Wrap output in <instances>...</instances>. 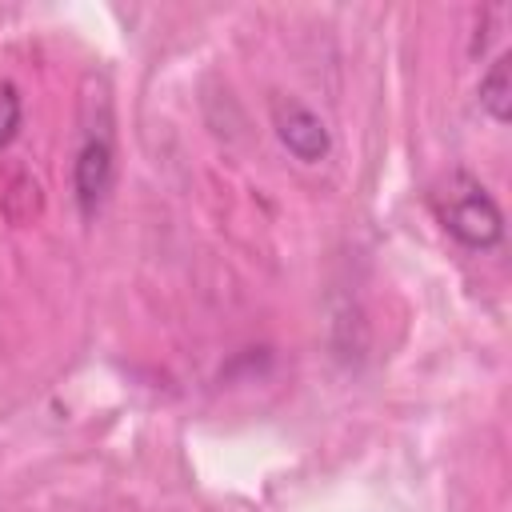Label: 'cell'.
<instances>
[{"label":"cell","mask_w":512,"mask_h":512,"mask_svg":"<svg viewBox=\"0 0 512 512\" xmlns=\"http://www.w3.org/2000/svg\"><path fill=\"white\" fill-rule=\"evenodd\" d=\"M432 212L436 220L468 248H492L504 232V216L496 200L484 192V184L468 172H452L448 180L436 184L432 192Z\"/></svg>","instance_id":"obj_1"},{"label":"cell","mask_w":512,"mask_h":512,"mask_svg":"<svg viewBox=\"0 0 512 512\" xmlns=\"http://www.w3.org/2000/svg\"><path fill=\"white\" fill-rule=\"evenodd\" d=\"M272 124H276V136L284 140V148L296 152L300 160H320L332 148L324 120L312 108H304L300 100H292V96H276L272 100Z\"/></svg>","instance_id":"obj_2"},{"label":"cell","mask_w":512,"mask_h":512,"mask_svg":"<svg viewBox=\"0 0 512 512\" xmlns=\"http://www.w3.org/2000/svg\"><path fill=\"white\" fill-rule=\"evenodd\" d=\"M112 140L108 132H88L80 152H76V200H80V212L92 216L100 208V200L108 196L112 188Z\"/></svg>","instance_id":"obj_3"},{"label":"cell","mask_w":512,"mask_h":512,"mask_svg":"<svg viewBox=\"0 0 512 512\" xmlns=\"http://www.w3.org/2000/svg\"><path fill=\"white\" fill-rule=\"evenodd\" d=\"M480 104L488 108V116L492 120H508V112H512V56L504 52V56H496L492 60V68L480 76Z\"/></svg>","instance_id":"obj_4"},{"label":"cell","mask_w":512,"mask_h":512,"mask_svg":"<svg viewBox=\"0 0 512 512\" xmlns=\"http://www.w3.org/2000/svg\"><path fill=\"white\" fill-rule=\"evenodd\" d=\"M20 128V92L12 84H0V148L16 136Z\"/></svg>","instance_id":"obj_5"}]
</instances>
